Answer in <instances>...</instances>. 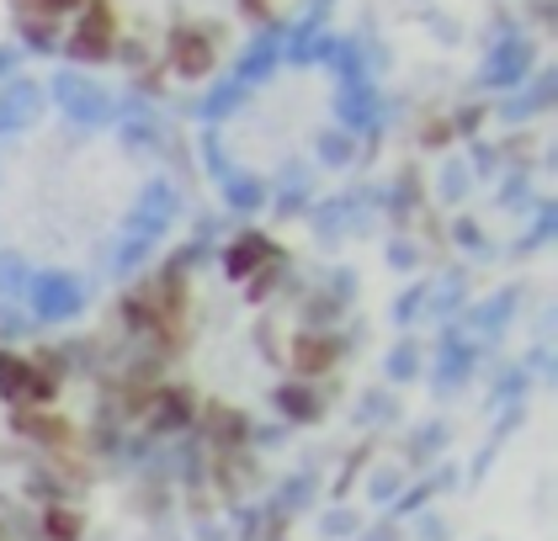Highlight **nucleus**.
Here are the masks:
<instances>
[{
    "mask_svg": "<svg viewBox=\"0 0 558 541\" xmlns=\"http://www.w3.org/2000/svg\"><path fill=\"white\" fill-rule=\"evenodd\" d=\"M70 53L86 59V64H101V59L118 53V16H112V5H101V0H86V5H81Z\"/></svg>",
    "mask_w": 558,
    "mask_h": 541,
    "instance_id": "f257e3e1",
    "label": "nucleus"
},
{
    "mask_svg": "<svg viewBox=\"0 0 558 541\" xmlns=\"http://www.w3.org/2000/svg\"><path fill=\"white\" fill-rule=\"evenodd\" d=\"M166 59H171V70L181 75V81H203V75H214V64H218L214 27H175L171 42H166Z\"/></svg>",
    "mask_w": 558,
    "mask_h": 541,
    "instance_id": "f03ea898",
    "label": "nucleus"
},
{
    "mask_svg": "<svg viewBox=\"0 0 558 541\" xmlns=\"http://www.w3.org/2000/svg\"><path fill=\"white\" fill-rule=\"evenodd\" d=\"M336 356H341V345L330 340V334H303L299 345H293V372L299 377H319L336 367Z\"/></svg>",
    "mask_w": 558,
    "mask_h": 541,
    "instance_id": "7ed1b4c3",
    "label": "nucleus"
},
{
    "mask_svg": "<svg viewBox=\"0 0 558 541\" xmlns=\"http://www.w3.org/2000/svg\"><path fill=\"white\" fill-rule=\"evenodd\" d=\"M11 425H16L22 435H33V441H64V435H70V430H64V419H53L48 409H38V404H22Z\"/></svg>",
    "mask_w": 558,
    "mask_h": 541,
    "instance_id": "20e7f679",
    "label": "nucleus"
},
{
    "mask_svg": "<svg viewBox=\"0 0 558 541\" xmlns=\"http://www.w3.org/2000/svg\"><path fill=\"white\" fill-rule=\"evenodd\" d=\"M271 255V245L266 239H256V234H245V239H234V250H229V276H256L260 271V260Z\"/></svg>",
    "mask_w": 558,
    "mask_h": 541,
    "instance_id": "39448f33",
    "label": "nucleus"
},
{
    "mask_svg": "<svg viewBox=\"0 0 558 541\" xmlns=\"http://www.w3.org/2000/svg\"><path fill=\"white\" fill-rule=\"evenodd\" d=\"M81 531H86V520H81L70 504H48L44 509V537L48 541H81Z\"/></svg>",
    "mask_w": 558,
    "mask_h": 541,
    "instance_id": "423d86ee",
    "label": "nucleus"
},
{
    "mask_svg": "<svg viewBox=\"0 0 558 541\" xmlns=\"http://www.w3.org/2000/svg\"><path fill=\"white\" fill-rule=\"evenodd\" d=\"M53 393H59V372H53V361H44V367H33V372H27L22 404H48Z\"/></svg>",
    "mask_w": 558,
    "mask_h": 541,
    "instance_id": "0eeeda50",
    "label": "nucleus"
},
{
    "mask_svg": "<svg viewBox=\"0 0 558 541\" xmlns=\"http://www.w3.org/2000/svg\"><path fill=\"white\" fill-rule=\"evenodd\" d=\"M27 372H33V361H22V356H0V393H5V398H22Z\"/></svg>",
    "mask_w": 558,
    "mask_h": 541,
    "instance_id": "6e6552de",
    "label": "nucleus"
},
{
    "mask_svg": "<svg viewBox=\"0 0 558 541\" xmlns=\"http://www.w3.org/2000/svg\"><path fill=\"white\" fill-rule=\"evenodd\" d=\"M277 404H282V409H288L293 419H308L314 409H319V398H314V393H308L303 382H288V388L277 393Z\"/></svg>",
    "mask_w": 558,
    "mask_h": 541,
    "instance_id": "1a4fd4ad",
    "label": "nucleus"
},
{
    "mask_svg": "<svg viewBox=\"0 0 558 541\" xmlns=\"http://www.w3.org/2000/svg\"><path fill=\"white\" fill-rule=\"evenodd\" d=\"M86 0H16V11H27V16H48V22H59V16H70V11H81Z\"/></svg>",
    "mask_w": 558,
    "mask_h": 541,
    "instance_id": "9d476101",
    "label": "nucleus"
},
{
    "mask_svg": "<svg viewBox=\"0 0 558 541\" xmlns=\"http://www.w3.org/2000/svg\"><path fill=\"white\" fill-rule=\"evenodd\" d=\"M214 441H229V446H240L245 441V419L234 415V409H214Z\"/></svg>",
    "mask_w": 558,
    "mask_h": 541,
    "instance_id": "9b49d317",
    "label": "nucleus"
},
{
    "mask_svg": "<svg viewBox=\"0 0 558 541\" xmlns=\"http://www.w3.org/2000/svg\"><path fill=\"white\" fill-rule=\"evenodd\" d=\"M192 415V398H186V393H160V425H181V419Z\"/></svg>",
    "mask_w": 558,
    "mask_h": 541,
    "instance_id": "f8f14e48",
    "label": "nucleus"
},
{
    "mask_svg": "<svg viewBox=\"0 0 558 541\" xmlns=\"http://www.w3.org/2000/svg\"><path fill=\"white\" fill-rule=\"evenodd\" d=\"M22 33H27L33 42H53V22H48V16H27V11H22Z\"/></svg>",
    "mask_w": 558,
    "mask_h": 541,
    "instance_id": "ddd939ff",
    "label": "nucleus"
}]
</instances>
